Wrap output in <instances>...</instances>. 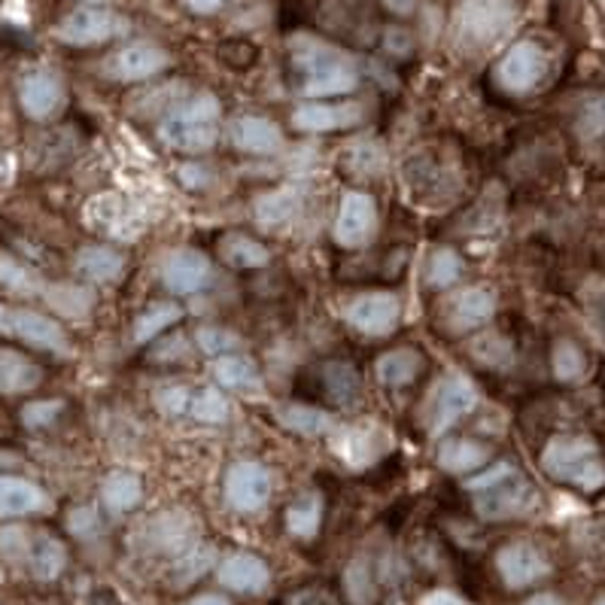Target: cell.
Returning <instances> with one entry per match:
<instances>
[{
  "instance_id": "34",
  "label": "cell",
  "mask_w": 605,
  "mask_h": 605,
  "mask_svg": "<svg viewBox=\"0 0 605 605\" xmlns=\"http://www.w3.org/2000/svg\"><path fill=\"white\" fill-rule=\"evenodd\" d=\"M280 423L299 435H329L335 429V417L329 411L311 408V405H287L280 411Z\"/></svg>"
},
{
  "instance_id": "16",
  "label": "cell",
  "mask_w": 605,
  "mask_h": 605,
  "mask_svg": "<svg viewBox=\"0 0 605 605\" xmlns=\"http://www.w3.org/2000/svg\"><path fill=\"white\" fill-rule=\"evenodd\" d=\"M389 444H393V439L386 435L381 427H350L345 429L338 439H335V451H338V456L345 459L347 466L353 468H365L372 466V463H377L381 456L389 451Z\"/></svg>"
},
{
  "instance_id": "13",
  "label": "cell",
  "mask_w": 605,
  "mask_h": 605,
  "mask_svg": "<svg viewBox=\"0 0 605 605\" xmlns=\"http://www.w3.org/2000/svg\"><path fill=\"white\" fill-rule=\"evenodd\" d=\"M167 65H171V56L162 46H155V43H128L110 58V73L119 83H140V80H150L155 73H162Z\"/></svg>"
},
{
  "instance_id": "7",
  "label": "cell",
  "mask_w": 605,
  "mask_h": 605,
  "mask_svg": "<svg viewBox=\"0 0 605 605\" xmlns=\"http://www.w3.org/2000/svg\"><path fill=\"white\" fill-rule=\"evenodd\" d=\"M275 493V475L261 463L241 459L225 472V502L241 514H256Z\"/></svg>"
},
{
  "instance_id": "42",
  "label": "cell",
  "mask_w": 605,
  "mask_h": 605,
  "mask_svg": "<svg viewBox=\"0 0 605 605\" xmlns=\"http://www.w3.org/2000/svg\"><path fill=\"white\" fill-rule=\"evenodd\" d=\"M217 560V554L210 545H201V548H189L179 554V560L174 563V584L177 587H186V584H193L195 578H201L213 566Z\"/></svg>"
},
{
  "instance_id": "18",
  "label": "cell",
  "mask_w": 605,
  "mask_h": 605,
  "mask_svg": "<svg viewBox=\"0 0 605 605\" xmlns=\"http://www.w3.org/2000/svg\"><path fill=\"white\" fill-rule=\"evenodd\" d=\"M496 311V292L487 287H468L463 289L459 295H454L447 302V314H444V323L454 331L478 329L487 319L493 317Z\"/></svg>"
},
{
  "instance_id": "20",
  "label": "cell",
  "mask_w": 605,
  "mask_h": 605,
  "mask_svg": "<svg viewBox=\"0 0 605 605\" xmlns=\"http://www.w3.org/2000/svg\"><path fill=\"white\" fill-rule=\"evenodd\" d=\"M65 101V89L58 83V77L46 73V70H34L28 73L22 85H19V104L28 113L31 119H49Z\"/></svg>"
},
{
  "instance_id": "43",
  "label": "cell",
  "mask_w": 605,
  "mask_h": 605,
  "mask_svg": "<svg viewBox=\"0 0 605 605\" xmlns=\"http://www.w3.org/2000/svg\"><path fill=\"white\" fill-rule=\"evenodd\" d=\"M459 275H463V259H459V253L447 247L435 249V256L429 259V268H427L429 287L447 289L451 283L459 280Z\"/></svg>"
},
{
  "instance_id": "10",
  "label": "cell",
  "mask_w": 605,
  "mask_h": 605,
  "mask_svg": "<svg viewBox=\"0 0 605 605\" xmlns=\"http://www.w3.org/2000/svg\"><path fill=\"white\" fill-rule=\"evenodd\" d=\"M377 229V205L369 193H345L341 207H338V220H335V244L345 249L365 247L374 237Z\"/></svg>"
},
{
  "instance_id": "39",
  "label": "cell",
  "mask_w": 605,
  "mask_h": 605,
  "mask_svg": "<svg viewBox=\"0 0 605 605\" xmlns=\"http://www.w3.org/2000/svg\"><path fill=\"white\" fill-rule=\"evenodd\" d=\"M213 374L222 386L229 389H247V386H259V369L253 365L247 357H220L213 365Z\"/></svg>"
},
{
  "instance_id": "28",
  "label": "cell",
  "mask_w": 605,
  "mask_h": 605,
  "mask_svg": "<svg viewBox=\"0 0 605 605\" xmlns=\"http://www.w3.org/2000/svg\"><path fill=\"white\" fill-rule=\"evenodd\" d=\"M490 459V447H484L481 441L472 439H451L439 447V466L454 475H466L481 468Z\"/></svg>"
},
{
  "instance_id": "49",
  "label": "cell",
  "mask_w": 605,
  "mask_h": 605,
  "mask_svg": "<svg viewBox=\"0 0 605 605\" xmlns=\"http://www.w3.org/2000/svg\"><path fill=\"white\" fill-rule=\"evenodd\" d=\"M68 526L73 536L92 538L97 533V514L95 509H73L68 517Z\"/></svg>"
},
{
  "instance_id": "41",
  "label": "cell",
  "mask_w": 605,
  "mask_h": 605,
  "mask_svg": "<svg viewBox=\"0 0 605 605\" xmlns=\"http://www.w3.org/2000/svg\"><path fill=\"white\" fill-rule=\"evenodd\" d=\"M0 283L19 295H43V289H46L40 277L13 256H0Z\"/></svg>"
},
{
  "instance_id": "5",
  "label": "cell",
  "mask_w": 605,
  "mask_h": 605,
  "mask_svg": "<svg viewBox=\"0 0 605 605\" xmlns=\"http://www.w3.org/2000/svg\"><path fill=\"white\" fill-rule=\"evenodd\" d=\"M536 505L538 490L514 468L502 481H496L493 487L478 493L475 511L484 521H511V517H523V514L536 511Z\"/></svg>"
},
{
  "instance_id": "47",
  "label": "cell",
  "mask_w": 605,
  "mask_h": 605,
  "mask_svg": "<svg viewBox=\"0 0 605 605\" xmlns=\"http://www.w3.org/2000/svg\"><path fill=\"white\" fill-rule=\"evenodd\" d=\"M31 536L22 526H7L0 530V554L10 557V560H28Z\"/></svg>"
},
{
  "instance_id": "59",
  "label": "cell",
  "mask_w": 605,
  "mask_h": 605,
  "mask_svg": "<svg viewBox=\"0 0 605 605\" xmlns=\"http://www.w3.org/2000/svg\"><path fill=\"white\" fill-rule=\"evenodd\" d=\"M83 3H104V0H83Z\"/></svg>"
},
{
  "instance_id": "17",
  "label": "cell",
  "mask_w": 605,
  "mask_h": 605,
  "mask_svg": "<svg viewBox=\"0 0 605 605\" xmlns=\"http://www.w3.org/2000/svg\"><path fill=\"white\" fill-rule=\"evenodd\" d=\"M217 575H220L222 587H229L234 593H261L271 584L268 563L256 554H247V550L229 554L217 569Z\"/></svg>"
},
{
  "instance_id": "21",
  "label": "cell",
  "mask_w": 605,
  "mask_h": 605,
  "mask_svg": "<svg viewBox=\"0 0 605 605\" xmlns=\"http://www.w3.org/2000/svg\"><path fill=\"white\" fill-rule=\"evenodd\" d=\"M10 331L19 335L25 345L49 353H68V338L56 319L43 317L37 311H13L10 314Z\"/></svg>"
},
{
  "instance_id": "56",
  "label": "cell",
  "mask_w": 605,
  "mask_h": 605,
  "mask_svg": "<svg viewBox=\"0 0 605 605\" xmlns=\"http://www.w3.org/2000/svg\"><path fill=\"white\" fill-rule=\"evenodd\" d=\"M523 605H563V603H560V596H554V593H538V596L526 600Z\"/></svg>"
},
{
  "instance_id": "50",
  "label": "cell",
  "mask_w": 605,
  "mask_h": 605,
  "mask_svg": "<svg viewBox=\"0 0 605 605\" xmlns=\"http://www.w3.org/2000/svg\"><path fill=\"white\" fill-rule=\"evenodd\" d=\"M514 472V466L511 463H496L493 468H487V472H481L478 478H468L466 487L472 490V493H481V490H487V487H493L496 481H502L505 475H511Z\"/></svg>"
},
{
  "instance_id": "3",
  "label": "cell",
  "mask_w": 605,
  "mask_h": 605,
  "mask_svg": "<svg viewBox=\"0 0 605 605\" xmlns=\"http://www.w3.org/2000/svg\"><path fill=\"white\" fill-rule=\"evenodd\" d=\"M217 123H220V101L201 92L193 101H186V104L171 110V116L159 128V138L174 150L207 152L220 135Z\"/></svg>"
},
{
  "instance_id": "31",
  "label": "cell",
  "mask_w": 605,
  "mask_h": 605,
  "mask_svg": "<svg viewBox=\"0 0 605 605\" xmlns=\"http://www.w3.org/2000/svg\"><path fill=\"white\" fill-rule=\"evenodd\" d=\"M43 299L65 317H85L95 307V292L80 283H53L43 289Z\"/></svg>"
},
{
  "instance_id": "22",
  "label": "cell",
  "mask_w": 605,
  "mask_h": 605,
  "mask_svg": "<svg viewBox=\"0 0 605 605\" xmlns=\"http://www.w3.org/2000/svg\"><path fill=\"white\" fill-rule=\"evenodd\" d=\"M229 138L237 150L253 152V155H268L283 147V135L271 119L261 116H241L229 125Z\"/></svg>"
},
{
  "instance_id": "12",
  "label": "cell",
  "mask_w": 605,
  "mask_h": 605,
  "mask_svg": "<svg viewBox=\"0 0 605 605\" xmlns=\"http://www.w3.org/2000/svg\"><path fill=\"white\" fill-rule=\"evenodd\" d=\"M475 405H478V389L472 386V381L463 377V374H451V377L439 386V393H435L429 427H432L435 435H441V432H447L454 423H459Z\"/></svg>"
},
{
  "instance_id": "15",
  "label": "cell",
  "mask_w": 605,
  "mask_h": 605,
  "mask_svg": "<svg viewBox=\"0 0 605 605\" xmlns=\"http://www.w3.org/2000/svg\"><path fill=\"white\" fill-rule=\"evenodd\" d=\"M362 119L359 104H329V101H307L292 113V125L307 135H323V131H341Z\"/></svg>"
},
{
  "instance_id": "45",
  "label": "cell",
  "mask_w": 605,
  "mask_h": 605,
  "mask_svg": "<svg viewBox=\"0 0 605 605\" xmlns=\"http://www.w3.org/2000/svg\"><path fill=\"white\" fill-rule=\"evenodd\" d=\"M195 345H198V350L207 353V357H225V353L234 350L241 341H237L234 331L220 329V326H205V329L195 331Z\"/></svg>"
},
{
  "instance_id": "32",
  "label": "cell",
  "mask_w": 605,
  "mask_h": 605,
  "mask_svg": "<svg viewBox=\"0 0 605 605\" xmlns=\"http://www.w3.org/2000/svg\"><path fill=\"white\" fill-rule=\"evenodd\" d=\"M323 523V496L304 493L302 499H295L287 511V526L295 538H314L319 533Z\"/></svg>"
},
{
  "instance_id": "4",
  "label": "cell",
  "mask_w": 605,
  "mask_h": 605,
  "mask_svg": "<svg viewBox=\"0 0 605 605\" xmlns=\"http://www.w3.org/2000/svg\"><path fill=\"white\" fill-rule=\"evenodd\" d=\"M514 0H466L456 13V31L472 46H487L499 40L514 25Z\"/></svg>"
},
{
  "instance_id": "1",
  "label": "cell",
  "mask_w": 605,
  "mask_h": 605,
  "mask_svg": "<svg viewBox=\"0 0 605 605\" xmlns=\"http://www.w3.org/2000/svg\"><path fill=\"white\" fill-rule=\"evenodd\" d=\"M289 49H292V68L299 73L302 95L319 101L331 95H350L359 85L357 65L329 43L299 34L292 37Z\"/></svg>"
},
{
  "instance_id": "53",
  "label": "cell",
  "mask_w": 605,
  "mask_h": 605,
  "mask_svg": "<svg viewBox=\"0 0 605 605\" xmlns=\"http://www.w3.org/2000/svg\"><path fill=\"white\" fill-rule=\"evenodd\" d=\"M386 10H393L396 15H411L414 7H417V0H384Z\"/></svg>"
},
{
  "instance_id": "51",
  "label": "cell",
  "mask_w": 605,
  "mask_h": 605,
  "mask_svg": "<svg viewBox=\"0 0 605 605\" xmlns=\"http://www.w3.org/2000/svg\"><path fill=\"white\" fill-rule=\"evenodd\" d=\"M386 46H389L393 53H408V49H411V43H408V34H405L402 28L386 31Z\"/></svg>"
},
{
  "instance_id": "29",
  "label": "cell",
  "mask_w": 605,
  "mask_h": 605,
  "mask_svg": "<svg viewBox=\"0 0 605 605\" xmlns=\"http://www.w3.org/2000/svg\"><path fill=\"white\" fill-rule=\"evenodd\" d=\"M125 259L110 247H101V244H92V247H83L77 253V271L92 280V283H110L116 277L123 275Z\"/></svg>"
},
{
  "instance_id": "6",
  "label": "cell",
  "mask_w": 605,
  "mask_h": 605,
  "mask_svg": "<svg viewBox=\"0 0 605 605\" xmlns=\"http://www.w3.org/2000/svg\"><path fill=\"white\" fill-rule=\"evenodd\" d=\"M548 73V56L545 49L533 40H521L511 46L496 65V83L511 95H526L533 92Z\"/></svg>"
},
{
  "instance_id": "30",
  "label": "cell",
  "mask_w": 605,
  "mask_h": 605,
  "mask_svg": "<svg viewBox=\"0 0 605 605\" xmlns=\"http://www.w3.org/2000/svg\"><path fill=\"white\" fill-rule=\"evenodd\" d=\"M25 563L31 566L34 578L53 581V578H58L65 572V566H68V550H65V545H61L58 538L37 536L31 538V550Z\"/></svg>"
},
{
  "instance_id": "57",
  "label": "cell",
  "mask_w": 605,
  "mask_h": 605,
  "mask_svg": "<svg viewBox=\"0 0 605 605\" xmlns=\"http://www.w3.org/2000/svg\"><path fill=\"white\" fill-rule=\"evenodd\" d=\"M10 314H13V311H7V307L0 304V331H10Z\"/></svg>"
},
{
  "instance_id": "14",
  "label": "cell",
  "mask_w": 605,
  "mask_h": 605,
  "mask_svg": "<svg viewBox=\"0 0 605 605\" xmlns=\"http://www.w3.org/2000/svg\"><path fill=\"white\" fill-rule=\"evenodd\" d=\"M210 259L198 249H174L162 265V280L174 295H195L210 283Z\"/></svg>"
},
{
  "instance_id": "27",
  "label": "cell",
  "mask_w": 605,
  "mask_h": 605,
  "mask_svg": "<svg viewBox=\"0 0 605 605\" xmlns=\"http://www.w3.org/2000/svg\"><path fill=\"white\" fill-rule=\"evenodd\" d=\"M220 256L229 268L237 271H253V268H265L271 261V253L265 244L253 241L247 234H225L220 241Z\"/></svg>"
},
{
  "instance_id": "37",
  "label": "cell",
  "mask_w": 605,
  "mask_h": 605,
  "mask_svg": "<svg viewBox=\"0 0 605 605\" xmlns=\"http://www.w3.org/2000/svg\"><path fill=\"white\" fill-rule=\"evenodd\" d=\"M550 365H554V377L563 381V384H578L584 372H587V359H584V350L575 345V341H557L554 345V357H550Z\"/></svg>"
},
{
  "instance_id": "54",
  "label": "cell",
  "mask_w": 605,
  "mask_h": 605,
  "mask_svg": "<svg viewBox=\"0 0 605 605\" xmlns=\"http://www.w3.org/2000/svg\"><path fill=\"white\" fill-rule=\"evenodd\" d=\"M189 605H232L225 596H220V593H201V596H195Z\"/></svg>"
},
{
  "instance_id": "24",
  "label": "cell",
  "mask_w": 605,
  "mask_h": 605,
  "mask_svg": "<svg viewBox=\"0 0 605 605\" xmlns=\"http://www.w3.org/2000/svg\"><path fill=\"white\" fill-rule=\"evenodd\" d=\"M43 381L40 365L34 359L22 357L19 350L0 347V393L15 396V393H28Z\"/></svg>"
},
{
  "instance_id": "33",
  "label": "cell",
  "mask_w": 605,
  "mask_h": 605,
  "mask_svg": "<svg viewBox=\"0 0 605 605\" xmlns=\"http://www.w3.org/2000/svg\"><path fill=\"white\" fill-rule=\"evenodd\" d=\"M299 205H302V195L295 189H277V193L261 195L256 201V220L265 229H277V225H283L299 213Z\"/></svg>"
},
{
  "instance_id": "55",
  "label": "cell",
  "mask_w": 605,
  "mask_h": 605,
  "mask_svg": "<svg viewBox=\"0 0 605 605\" xmlns=\"http://www.w3.org/2000/svg\"><path fill=\"white\" fill-rule=\"evenodd\" d=\"M183 179H186V183H189V186H198V183H205V171H201V167L198 165H189V167H183Z\"/></svg>"
},
{
  "instance_id": "26",
  "label": "cell",
  "mask_w": 605,
  "mask_h": 605,
  "mask_svg": "<svg viewBox=\"0 0 605 605\" xmlns=\"http://www.w3.org/2000/svg\"><path fill=\"white\" fill-rule=\"evenodd\" d=\"M140 499H143V484L131 472H110L104 478V484H101V502L113 514H125V511L138 509Z\"/></svg>"
},
{
  "instance_id": "2",
  "label": "cell",
  "mask_w": 605,
  "mask_h": 605,
  "mask_svg": "<svg viewBox=\"0 0 605 605\" xmlns=\"http://www.w3.org/2000/svg\"><path fill=\"white\" fill-rule=\"evenodd\" d=\"M542 468L554 481L572 484L584 493H596L605 487V463L600 459V451L591 439L581 435L550 439L542 454Z\"/></svg>"
},
{
  "instance_id": "38",
  "label": "cell",
  "mask_w": 605,
  "mask_h": 605,
  "mask_svg": "<svg viewBox=\"0 0 605 605\" xmlns=\"http://www.w3.org/2000/svg\"><path fill=\"white\" fill-rule=\"evenodd\" d=\"M345 593L350 605H374L377 600V587H374L372 566L369 560H350V566L345 569Z\"/></svg>"
},
{
  "instance_id": "35",
  "label": "cell",
  "mask_w": 605,
  "mask_h": 605,
  "mask_svg": "<svg viewBox=\"0 0 605 605\" xmlns=\"http://www.w3.org/2000/svg\"><path fill=\"white\" fill-rule=\"evenodd\" d=\"M323 381H326V389H329L331 399L341 402V405L357 402L359 393H362L359 372L350 362H326L323 365Z\"/></svg>"
},
{
  "instance_id": "25",
  "label": "cell",
  "mask_w": 605,
  "mask_h": 605,
  "mask_svg": "<svg viewBox=\"0 0 605 605\" xmlns=\"http://www.w3.org/2000/svg\"><path fill=\"white\" fill-rule=\"evenodd\" d=\"M420 369H423V359H420L417 350H411V347H396V350H386L384 357L377 359L374 374H377V381L384 386L399 389V386L414 384Z\"/></svg>"
},
{
  "instance_id": "40",
  "label": "cell",
  "mask_w": 605,
  "mask_h": 605,
  "mask_svg": "<svg viewBox=\"0 0 605 605\" xmlns=\"http://www.w3.org/2000/svg\"><path fill=\"white\" fill-rule=\"evenodd\" d=\"M341 167H347L350 174L357 177H374L384 171V152L377 143L365 140V143H350L345 152H341Z\"/></svg>"
},
{
  "instance_id": "11",
  "label": "cell",
  "mask_w": 605,
  "mask_h": 605,
  "mask_svg": "<svg viewBox=\"0 0 605 605\" xmlns=\"http://www.w3.org/2000/svg\"><path fill=\"white\" fill-rule=\"evenodd\" d=\"M496 572L502 575L505 587L511 591H523L530 584H536L550 572L548 557L530 545V542H509L496 550Z\"/></svg>"
},
{
  "instance_id": "36",
  "label": "cell",
  "mask_w": 605,
  "mask_h": 605,
  "mask_svg": "<svg viewBox=\"0 0 605 605\" xmlns=\"http://www.w3.org/2000/svg\"><path fill=\"white\" fill-rule=\"evenodd\" d=\"M183 311L177 304H152L150 311H143L135 323V341L138 345H150L152 338H159L162 331L171 329L174 323H179Z\"/></svg>"
},
{
  "instance_id": "46",
  "label": "cell",
  "mask_w": 605,
  "mask_h": 605,
  "mask_svg": "<svg viewBox=\"0 0 605 605\" xmlns=\"http://www.w3.org/2000/svg\"><path fill=\"white\" fill-rule=\"evenodd\" d=\"M61 402L53 399V402H31V405H25L22 408V423L28 429H46L53 420H56L58 414H61Z\"/></svg>"
},
{
  "instance_id": "52",
  "label": "cell",
  "mask_w": 605,
  "mask_h": 605,
  "mask_svg": "<svg viewBox=\"0 0 605 605\" xmlns=\"http://www.w3.org/2000/svg\"><path fill=\"white\" fill-rule=\"evenodd\" d=\"M183 3H186V7H189L193 13L210 15V13H217V10H220L225 0H183Z\"/></svg>"
},
{
  "instance_id": "58",
  "label": "cell",
  "mask_w": 605,
  "mask_h": 605,
  "mask_svg": "<svg viewBox=\"0 0 605 605\" xmlns=\"http://www.w3.org/2000/svg\"><path fill=\"white\" fill-rule=\"evenodd\" d=\"M593 605H605V593H603V596H600V600H596V603H593Z\"/></svg>"
},
{
  "instance_id": "48",
  "label": "cell",
  "mask_w": 605,
  "mask_h": 605,
  "mask_svg": "<svg viewBox=\"0 0 605 605\" xmlns=\"http://www.w3.org/2000/svg\"><path fill=\"white\" fill-rule=\"evenodd\" d=\"M155 405L165 414H183L193 405V393H189L186 386H165V389L155 396Z\"/></svg>"
},
{
  "instance_id": "23",
  "label": "cell",
  "mask_w": 605,
  "mask_h": 605,
  "mask_svg": "<svg viewBox=\"0 0 605 605\" xmlns=\"http://www.w3.org/2000/svg\"><path fill=\"white\" fill-rule=\"evenodd\" d=\"M49 505V499L37 484L0 475V517H25Z\"/></svg>"
},
{
  "instance_id": "9",
  "label": "cell",
  "mask_w": 605,
  "mask_h": 605,
  "mask_svg": "<svg viewBox=\"0 0 605 605\" xmlns=\"http://www.w3.org/2000/svg\"><path fill=\"white\" fill-rule=\"evenodd\" d=\"M345 319L362 335L384 338L396 331L402 319V302L393 292H362L345 307Z\"/></svg>"
},
{
  "instance_id": "8",
  "label": "cell",
  "mask_w": 605,
  "mask_h": 605,
  "mask_svg": "<svg viewBox=\"0 0 605 605\" xmlns=\"http://www.w3.org/2000/svg\"><path fill=\"white\" fill-rule=\"evenodd\" d=\"M123 28V19L113 10L101 3H85L58 22L56 37L68 46H97V43L113 40Z\"/></svg>"
},
{
  "instance_id": "19",
  "label": "cell",
  "mask_w": 605,
  "mask_h": 605,
  "mask_svg": "<svg viewBox=\"0 0 605 605\" xmlns=\"http://www.w3.org/2000/svg\"><path fill=\"white\" fill-rule=\"evenodd\" d=\"M89 222L95 229L110 232L116 241H135V237H140V229H143V220H140L131 207L125 205L123 198H116V195H101V198H95L89 205Z\"/></svg>"
},
{
  "instance_id": "44",
  "label": "cell",
  "mask_w": 605,
  "mask_h": 605,
  "mask_svg": "<svg viewBox=\"0 0 605 605\" xmlns=\"http://www.w3.org/2000/svg\"><path fill=\"white\" fill-rule=\"evenodd\" d=\"M189 411H193L195 420H201V423H225V420H229V402H225V396H222L220 389L207 386L198 396H193Z\"/></svg>"
}]
</instances>
